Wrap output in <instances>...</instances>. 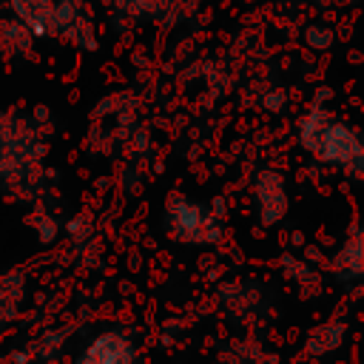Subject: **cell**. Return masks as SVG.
Returning <instances> with one entry per match:
<instances>
[{"instance_id":"6da1fadb","label":"cell","mask_w":364,"mask_h":364,"mask_svg":"<svg viewBox=\"0 0 364 364\" xmlns=\"http://www.w3.org/2000/svg\"><path fill=\"white\" fill-rule=\"evenodd\" d=\"M327 100H330V91L321 88V94L313 100V105L299 117V122H296V142L316 162L338 168L347 176L358 179L361 171H364L361 136H358V131L350 122L336 119L330 114Z\"/></svg>"},{"instance_id":"7a4b0ae2","label":"cell","mask_w":364,"mask_h":364,"mask_svg":"<svg viewBox=\"0 0 364 364\" xmlns=\"http://www.w3.org/2000/svg\"><path fill=\"white\" fill-rule=\"evenodd\" d=\"M40 131L11 111H0V185L31 196L40 188V159L46 156Z\"/></svg>"},{"instance_id":"3957f363","label":"cell","mask_w":364,"mask_h":364,"mask_svg":"<svg viewBox=\"0 0 364 364\" xmlns=\"http://www.w3.org/2000/svg\"><path fill=\"white\" fill-rule=\"evenodd\" d=\"M165 230L179 245H216L222 239V202L205 205L173 191L165 199Z\"/></svg>"},{"instance_id":"277c9868","label":"cell","mask_w":364,"mask_h":364,"mask_svg":"<svg viewBox=\"0 0 364 364\" xmlns=\"http://www.w3.org/2000/svg\"><path fill=\"white\" fill-rule=\"evenodd\" d=\"M253 202H256L259 222L264 228L279 225L287 216V208H290V193H287L284 173L276 171V168L256 171V176H253Z\"/></svg>"},{"instance_id":"5b68a950","label":"cell","mask_w":364,"mask_h":364,"mask_svg":"<svg viewBox=\"0 0 364 364\" xmlns=\"http://www.w3.org/2000/svg\"><path fill=\"white\" fill-rule=\"evenodd\" d=\"M48 34L65 37L71 46H77L82 51L97 48V37H94V28H91V20L85 14L82 0H54Z\"/></svg>"},{"instance_id":"8992f818","label":"cell","mask_w":364,"mask_h":364,"mask_svg":"<svg viewBox=\"0 0 364 364\" xmlns=\"http://www.w3.org/2000/svg\"><path fill=\"white\" fill-rule=\"evenodd\" d=\"M77 364H136V344L122 330H102L77 355Z\"/></svg>"},{"instance_id":"52a82bcc","label":"cell","mask_w":364,"mask_h":364,"mask_svg":"<svg viewBox=\"0 0 364 364\" xmlns=\"http://www.w3.org/2000/svg\"><path fill=\"white\" fill-rule=\"evenodd\" d=\"M333 270L338 279L344 282H355L361 279V270H364V242H361V230L358 225H353L350 236L341 242L336 259H333Z\"/></svg>"},{"instance_id":"ba28073f","label":"cell","mask_w":364,"mask_h":364,"mask_svg":"<svg viewBox=\"0 0 364 364\" xmlns=\"http://www.w3.org/2000/svg\"><path fill=\"white\" fill-rule=\"evenodd\" d=\"M9 11L34 37H46L48 34V26H51L54 0H9Z\"/></svg>"},{"instance_id":"9c48e42d","label":"cell","mask_w":364,"mask_h":364,"mask_svg":"<svg viewBox=\"0 0 364 364\" xmlns=\"http://www.w3.org/2000/svg\"><path fill=\"white\" fill-rule=\"evenodd\" d=\"M344 333H347L344 321H327L321 327H313L307 341H304V350L310 355H327V353H333L344 341Z\"/></svg>"},{"instance_id":"30bf717a","label":"cell","mask_w":364,"mask_h":364,"mask_svg":"<svg viewBox=\"0 0 364 364\" xmlns=\"http://www.w3.org/2000/svg\"><path fill=\"white\" fill-rule=\"evenodd\" d=\"M34 43V34L14 17L9 20H0V51L3 54H26Z\"/></svg>"},{"instance_id":"8fae6325","label":"cell","mask_w":364,"mask_h":364,"mask_svg":"<svg viewBox=\"0 0 364 364\" xmlns=\"http://www.w3.org/2000/svg\"><path fill=\"white\" fill-rule=\"evenodd\" d=\"M20 296H23V273L11 270L0 279V321H11L17 316Z\"/></svg>"},{"instance_id":"7c38bea8","label":"cell","mask_w":364,"mask_h":364,"mask_svg":"<svg viewBox=\"0 0 364 364\" xmlns=\"http://www.w3.org/2000/svg\"><path fill=\"white\" fill-rule=\"evenodd\" d=\"M108 9L125 11L131 17H145V14H156L162 9V0H102Z\"/></svg>"},{"instance_id":"4fadbf2b","label":"cell","mask_w":364,"mask_h":364,"mask_svg":"<svg viewBox=\"0 0 364 364\" xmlns=\"http://www.w3.org/2000/svg\"><path fill=\"white\" fill-rule=\"evenodd\" d=\"M336 43V31L324 23H310L304 28V46L313 48V51H327L330 46Z\"/></svg>"},{"instance_id":"5bb4252c","label":"cell","mask_w":364,"mask_h":364,"mask_svg":"<svg viewBox=\"0 0 364 364\" xmlns=\"http://www.w3.org/2000/svg\"><path fill=\"white\" fill-rule=\"evenodd\" d=\"M31 225H34V233H37V242L40 245H54L57 236H60V230H63L60 222L51 213H46V210H37L34 219H31Z\"/></svg>"},{"instance_id":"9a60e30c","label":"cell","mask_w":364,"mask_h":364,"mask_svg":"<svg viewBox=\"0 0 364 364\" xmlns=\"http://www.w3.org/2000/svg\"><path fill=\"white\" fill-rule=\"evenodd\" d=\"M91 228H94V222H91L85 213H80V216H74V219H68V222L63 225L65 236H68L74 245H82L85 239H91Z\"/></svg>"},{"instance_id":"2e32d148","label":"cell","mask_w":364,"mask_h":364,"mask_svg":"<svg viewBox=\"0 0 364 364\" xmlns=\"http://www.w3.org/2000/svg\"><path fill=\"white\" fill-rule=\"evenodd\" d=\"M282 105H284V94H282V91H273V94H267V97H264V108L279 111Z\"/></svg>"}]
</instances>
